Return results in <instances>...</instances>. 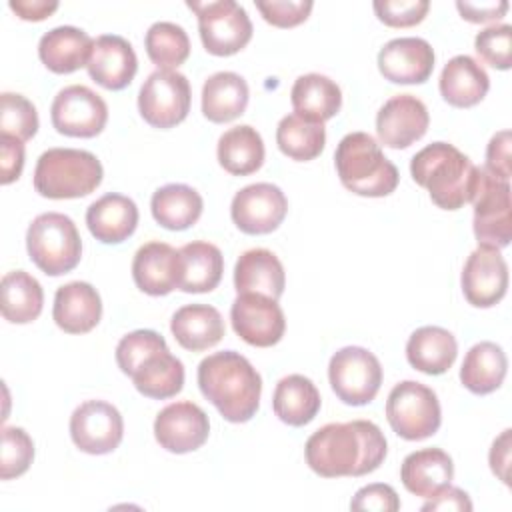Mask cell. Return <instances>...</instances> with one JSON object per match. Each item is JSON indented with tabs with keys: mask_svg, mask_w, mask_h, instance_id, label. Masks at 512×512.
Wrapping results in <instances>:
<instances>
[{
	"mask_svg": "<svg viewBox=\"0 0 512 512\" xmlns=\"http://www.w3.org/2000/svg\"><path fill=\"white\" fill-rule=\"evenodd\" d=\"M304 456L322 478L364 476L384 462L386 438L370 420L330 422L306 440Z\"/></svg>",
	"mask_w": 512,
	"mask_h": 512,
	"instance_id": "cell-1",
	"label": "cell"
},
{
	"mask_svg": "<svg viewBox=\"0 0 512 512\" xmlns=\"http://www.w3.org/2000/svg\"><path fill=\"white\" fill-rule=\"evenodd\" d=\"M198 386L228 422H248L258 410L262 378L240 352L224 350L206 356L198 364Z\"/></svg>",
	"mask_w": 512,
	"mask_h": 512,
	"instance_id": "cell-2",
	"label": "cell"
},
{
	"mask_svg": "<svg viewBox=\"0 0 512 512\" xmlns=\"http://www.w3.org/2000/svg\"><path fill=\"white\" fill-rule=\"evenodd\" d=\"M410 174L442 210H458L472 202L478 184V166L448 142H432L416 152Z\"/></svg>",
	"mask_w": 512,
	"mask_h": 512,
	"instance_id": "cell-3",
	"label": "cell"
},
{
	"mask_svg": "<svg viewBox=\"0 0 512 512\" xmlns=\"http://www.w3.org/2000/svg\"><path fill=\"white\" fill-rule=\"evenodd\" d=\"M334 164L344 188L358 196H388L396 190L400 180L398 168L366 132L346 134L336 146Z\"/></svg>",
	"mask_w": 512,
	"mask_h": 512,
	"instance_id": "cell-4",
	"label": "cell"
},
{
	"mask_svg": "<svg viewBox=\"0 0 512 512\" xmlns=\"http://www.w3.org/2000/svg\"><path fill=\"white\" fill-rule=\"evenodd\" d=\"M100 160L78 148H50L34 168V188L40 196L52 200L82 198L94 192L102 182Z\"/></svg>",
	"mask_w": 512,
	"mask_h": 512,
	"instance_id": "cell-5",
	"label": "cell"
},
{
	"mask_svg": "<svg viewBox=\"0 0 512 512\" xmlns=\"http://www.w3.org/2000/svg\"><path fill=\"white\" fill-rule=\"evenodd\" d=\"M30 260L48 276L74 270L82 258V240L70 216L44 212L32 220L26 232Z\"/></svg>",
	"mask_w": 512,
	"mask_h": 512,
	"instance_id": "cell-6",
	"label": "cell"
},
{
	"mask_svg": "<svg viewBox=\"0 0 512 512\" xmlns=\"http://www.w3.org/2000/svg\"><path fill=\"white\" fill-rule=\"evenodd\" d=\"M386 418L390 428L404 440L430 438L442 422L438 396L420 382H398L388 394Z\"/></svg>",
	"mask_w": 512,
	"mask_h": 512,
	"instance_id": "cell-7",
	"label": "cell"
},
{
	"mask_svg": "<svg viewBox=\"0 0 512 512\" xmlns=\"http://www.w3.org/2000/svg\"><path fill=\"white\" fill-rule=\"evenodd\" d=\"M186 6L198 16L200 40L206 52L214 56H232L250 42L252 22L238 2H186Z\"/></svg>",
	"mask_w": 512,
	"mask_h": 512,
	"instance_id": "cell-8",
	"label": "cell"
},
{
	"mask_svg": "<svg viewBox=\"0 0 512 512\" xmlns=\"http://www.w3.org/2000/svg\"><path fill=\"white\" fill-rule=\"evenodd\" d=\"M474 236L478 246L506 248L512 240V204L510 182L478 168V184L472 198Z\"/></svg>",
	"mask_w": 512,
	"mask_h": 512,
	"instance_id": "cell-9",
	"label": "cell"
},
{
	"mask_svg": "<svg viewBox=\"0 0 512 512\" xmlns=\"http://www.w3.org/2000/svg\"><path fill=\"white\" fill-rule=\"evenodd\" d=\"M328 380L334 394L350 406L372 402L382 384L380 360L362 346H346L334 352L328 364Z\"/></svg>",
	"mask_w": 512,
	"mask_h": 512,
	"instance_id": "cell-10",
	"label": "cell"
},
{
	"mask_svg": "<svg viewBox=\"0 0 512 512\" xmlns=\"http://www.w3.org/2000/svg\"><path fill=\"white\" fill-rule=\"evenodd\" d=\"M188 78L176 70L152 72L138 94L140 116L154 128H174L190 112Z\"/></svg>",
	"mask_w": 512,
	"mask_h": 512,
	"instance_id": "cell-11",
	"label": "cell"
},
{
	"mask_svg": "<svg viewBox=\"0 0 512 512\" xmlns=\"http://www.w3.org/2000/svg\"><path fill=\"white\" fill-rule=\"evenodd\" d=\"M52 126L74 138H94L108 122V106L100 94L82 84L62 88L50 108Z\"/></svg>",
	"mask_w": 512,
	"mask_h": 512,
	"instance_id": "cell-12",
	"label": "cell"
},
{
	"mask_svg": "<svg viewBox=\"0 0 512 512\" xmlns=\"http://www.w3.org/2000/svg\"><path fill=\"white\" fill-rule=\"evenodd\" d=\"M70 436L86 454H110L124 436L122 414L110 402L86 400L70 416Z\"/></svg>",
	"mask_w": 512,
	"mask_h": 512,
	"instance_id": "cell-13",
	"label": "cell"
},
{
	"mask_svg": "<svg viewBox=\"0 0 512 512\" xmlns=\"http://www.w3.org/2000/svg\"><path fill=\"white\" fill-rule=\"evenodd\" d=\"M234 332L250 346L270 348L278 344L286 330V318L278 300L264 294H238L230 308Z\"/></svg>",
	"mask_w": 512,
	"mask_h": 512,
	"instance_id": "cell-14",
	"label": "cell"
},
{
	"mask_svg": "<svg viewBox=\"0 0 512 512\" xmlns=\"http://www.w3.org/2000/svg\"><path fill=\"white\" fill-rule=\"evenodd\" d=\"M288 212L284 192L270 182H256L244 186L234 194L230 204L232 222L244 234H270L274 232Z\"/></svg>",
	"mask_w": 512,
	"mask_h": 512,
	"instance_id": "cell-15",
	"label": "cell"
},
{
	"mask_svg": "<svg viewBox=\"0 0 512 512\" xmlns=\"http://www.w3.org/2000/svg\"><path fill=\"white\" fill-rule=\"evenodd\" d=\"M208 434V414L190 400L168 404L154 420L156 442L172 454L198 450L208 440Z\"/></svg>",
	"mask_w": 512,
	"mask_h": 512,
	"instance_id": "cell-16",
	"label": "cell"
},
{
	"mask_svg": "<svg viewBox=\"0 0 512 512\" xmlns=\"http://www.w3.org/2000/svg\"><path fill=\"white\" fill-rule=\"evenodd\" d=\"M508 288V266L500 250L478 246L462 268V292L476 308L496 306Z\"/></svg>",
	"mask_w": 512,
	"mask_h": 512,
	"instance_id": "cell-17",
	"label": "cell"
},
{
	"mask_svg": "<svg viewBox=\"0 0 512 512\" xmlns=\"http://www.w3.org/2000/svg\"><path fill=\"white\" fill-rule=\"evenodd\" d=\"M430 124L424 102L412 94H398L384 102L376 116V132L384 146L400 150L420 140Z\"/></svg>",
	"mask_w": 512,
	"mask_h": 512,
	"instance_id": "cell-18",
	"label": "cell"
},
{
	"mask_svg": "<svg viewBox=\"0 0 512 512\" xmlns=\"http://www.w3.org/2000/svg\"><path fill=\"white\" fill-rule=\"evenodd\" d=\"M378 70L394 84H422L434 70V50L418 36L394 38L380 48Z\"/></svg>",
	"mask_w": 512,
	"mask_h": 512,
	"instance_id": "cell-19",
	"label": "cell"
},
{
	"mask_svg": "<svg viewBox=\"0 0 512 512\" xmlns=\"http://www.w3.org/2000/svg\"><path fill=\"white\" fill-rule=\"evenodd\" d=\"M132 278L134 284L150 296L170 294L180 286L182 278L180 250L160 240L146 242L134 254Z\"/></svg>",
	"mask_w": 512,
	"mask_h": 512,
	"instance_id": "cell-20",
	"label": "cell"
},
{
	"mask_svg": "<svg viewBox=\"0 0 512 512\" xmlns=\"http://www.w3.org/2000/svg\"><path fill=\"white\" fill-rule=\"evenodd\" d=\"M88 74L106 90L126 88L138 70V58L132 44L118 34H102L94 40Z\"/></svg>",
	"mask_w": 512,
	"mask_h": 512,
	"instance_id": "cell-21",
	"label": "cell"
},
{
	"mask_svg": "<svg viewBox=\"0 0 512 512\" xmlns=\"http://www.w3.org/2000/svg\"><path fill=\"white\" fill-rule=\"evenodd\" d=\"M102 316V300L98 290L88 282H68L56 290L52 318L56 326L68 334L90 332Z\"/></svg>",
	"mask_w": 512,
	"mask_h": 512,
	"instance_id": "cell-22",
	"label": "cell"
},
{
	"mask_svg": "<svg viewBox=\"0 0 512 512\" xmlns=\"http://www.w3.org/2000/svg\"><path fill=\"white\" fill-rule=\"evenodd\" d=\"M86 226L102 244H120L138 226V206L124 194H104L86 210Z\"/></svg>",
	"mask_w": 512,
	"mask_h": 512,
	"instance_id": "cell-23",
	"label": "cell"
},
{
	"mask_svg": "<svg viewBox=\"0 0 512 512\" xmlns=\"http://www.w3.org/2000/svg\"><path fill=\"white\" fill-rule=\"evenodd\" d=\"M440 94L456 108H470L484 100L490 88V78L482 64L472 56L458 54L446 62L440 74Z\"/></svg>",
	"mask_w": 512,
	"mask_h": 512,
	"instance_id": "cell-24",
	"label": "cell"
},
{
	"mask_svg": "<svg viewBox=\"0 0 512 512\" xmlns=\"http://www.w3.org/2000/svg\"><path fill=\"white\" fill-rule=\"evenodd\" d=\"M286 276L278 256L266 248H252L240 254L234 266V286L238 294L256 292L278 300L284 292Z\"/></svg>",
	"mask_w": 512,
	"mask_h": 512,
	"instance_id": "cell-25",
	"label": "cell"
},
{
	"mask_svg": "<svg viewBox=\"0 0 512 512\" xmlns=\"http://www.w3.org/2000/svg\"><path fill=\"white\" fill-rule=\"evenodd\" d=\"M94 40L76 26H56L38 42L42 64L54 74H70L88 64Z\"/></svg>",
	"mask_w": 512,
	"mask_h": 512,
	"instance_id": "cell-26",
	"label": "cell"
},
{
	"mask_svg": "<svg viewBox=\"0 0 512 512\" xmlns=\"http://www.w3.org/2000/svg\"><path fill=\"white\" fill-rule=\"evenodd\" d=\"M170 330L182 348L200 352L224 338V320L210 304H186L174 312Z\"/></svg>",
	"mask_w": 512,
	"mask_h": 512,
	"instance_id": "cell-27",
	"label": "cell"
},
{
	"mask_svg": "<svg viewBox=\"0 0 512 512\" xmlns=\"http://www.w3.org/2000/svg\"><path fill=\"white\" fill-rule=\"evenodd\" d=\"M454 476L452 458L440 448H422L408 454L400 466L404 488L416 496L430 498L448 486Z\"/></svg>",
	"mask_w": 512,
	"mask_h": 512,
	"instance_id": "cell-28",
	"label": "cell"
},
{
	"mask_svg": "<svg viewBox=\"0 0 512 512\" xmlns=\"http://www.w3.org/2000/svg\"><path fill=\"white\" fill-rule=\"evenodd\" d=\"M458 344L452 332L440 326H422L406 342V358L418 372L438 376L456 360Z\"/></svg>",
	"mask_w": 512,
	"mask_h": 512,
	"instance_id": "cell-29",
	"label": "cell"
},
{
	"mask_svg": "<svg viewBox=\"0 0 512 512\" xmlns=\"http://www.w3.org/2000/svg\"><path fill=\"white\" fill-rule=\"evenodd\" d=\"M248 84L236 72H216L202 86V114L224 124L244 114L248 106Z\"/></svg>",
	"mask_w": 512,
	"mask_h": 512,
	"instance_id": "cell-30",
	"label": "cell"
},
{
	"mask_svg": "<svg viewBox=\"0 0 512 512\" xmlns=\"http://www.w3.org/2000/svg\"><path fill=\"white\" fill-rule=\"evenodd\" d=\"M320 392L316 384L302 374L284 376L272 396L274 414L288 426H306L320 410Z\"/></svg>",
	"mask_w": 512,
	"mask_h": 512,
	"instance_id": "cell-31",
	"label": "cell"
},
{
	"mask_svg": "<svg viewBox=\"0 0 512 512\" xmlns=\"http://www.w3.org/2000/svg\"><path fill=\"white\" fill-rule=\"evenodd\" d=\"M132 382L140 394L154 400L176 396L184 386V364L168 348L146 356L132 372Z\"/></svg>",
	"mask_w": 512,
	"mask_h": 512,
	"instance_id": "cell-32",
	"label": "cell"
},
{
	"mask_svg": "<svg viewBox=\"0 0 512 512\" xmlns=\"http://www.w3.org/2000/svg\"><path fill=\"white\" fill-rule=\"evenodd\" d=\"M508 360L504 350L496 342L474 344L462 362L460 380L472 394H490L504 382Z\"/></svg>",
	"mask_w": 512,
	"mask_h": 512,
	"instance_id": "cell-33",
	"label": "cell"
},
{
	"mask_svg": "<svg viewBox=\"0 0 512 512\" xmlns=\"http://www.w3.org/2000/svg\"><path fill=\"white\" fill-rule=\"evenodd\" d=\"M290 100L296 114L324 122L338 114L342 106V92L332 78L312 72L296 78L290 90Z\"/></svg>",
	"mask_w": 512,
	"mask_h": 512,
	"instance_id": "cell-34",
	"label": "cell"
},
{
	"mask_svg": "<svg viewBox=\"0 0 512 512\" xmlns=\"http://www.w3.org/2000/svg\"><path fill=\"white\" fill-rule=\"evenodd\" d=\"M202 196L186 184H166L152 194L150 210L166 230H186L202 216Z\"/></svg>",
	"mask_w": 512,
	"mask_h": 512,
	"instance_id": "cell-35",
	"label": "cell"
},
{
	"mask_svg": "<svg viewBox=\"0 0 512 512\" xmlns=\"http://www.w3.org/2000/svg\"><path fill=\"white\" fill-rule=\"evenodd\" d=\"M218 162L234 176H248L264 164V142L256 128L248 124L228 128L218 140Z\"/></svg>",
	"mask_w": 512,
	"mask_h": 512,
	"instance_id": "cell-36",
	"label": "cell"
},
{
	"mask_svg": "<svg viewBox=\"0 0 512 512\" xmlns=\"http://www.w3.org/2000/svg\"><path fill=\"white\" fill-rule=\"evenodd\" d=\"M182 256V278L180 290L182 292H210L214 290L224 272V258L218 246L210 242H190L180 248Z\"/></svg>",
	"mask_w": 512,
	"mask_h": 512,
	"instance_id": "cell-37",
	"label": "cell"
},
{
	"mask_svg": "<svg viewBox=\"0 0 512 512\" xmlns=\"http://www.w3.org/2000/svg\"><path fill=\"white\" fill-rule=\"evenodd\" d=\"M0 292L4 320L12 324H28L40 316L44 292L32 274L24 270H12L4 274Z\"/></svg>",
	"mask_w": 512,
	"mask_h": 512,
	"instance_id": "cell-38",
	"label": "cell"
},
{
	"mask_svg": "<svg viewBox=\"0 0 512 512\" xmlns=\"http://www.w3.org/2000/svg\"><path fill=\"white\" fill-rule=\"evenodd\" d=\"M276 144L280 152L292 160L308 162L320 156L326 144L324 122H316L302 114H288L278 122Z\"/></svg>",
	"mask_w": 512,
	"mask_h": 512,
	"instance_id": "cell-39",
	"label": "cell"
},
{
	"mask_svg": "<svg viewBox=\"0 0 512 512\" xmlns=\"http://www.w3.org/2000/svg\"><path fill=\"white\" fill-rule=\"evenodd\" d=\"M144 48L158 70H174L190 56L188 34L174 22H154L144 36Z\"/></svg>",
	"mask_w": 512,
	"mask_h": 512,
	"instance_id": "cell-40",
	"label": "cell"
},
{
	"mask_svg": "<svg viewBox=\"0 0 512 512\" xmlns=\"http://www.w3.org/2000/svg\"><path fill=\"white\" fill-rule=\"evenodd\" d=\"M0 132L2 136H10L20 142L30 140L38 132V112L26 96L14 94V92H2Z\"/></svg>",
	"mask_w": 512,
	"mask_h": 512,
	"instance_id": "cell-41",
	"label": "cell"
},
{
	"mask_svg": "<svg viewBox=\"0 0 512 512\" xmlns=\"http://www.w3.org/2000/svg\"><path fill=\"white\" fill-rule=\"evenodd\" d=\"M34 458V442L24 428L4 426L0 448V478L12 480L22 476Z\"/></svg>",
	"mask_w": 512,
	"mask_h": 512,
	"instance_id": "cell-42",
	"label": "cell"
},
{
	"mask_svg": "<svg viewBox=\"0 0 512 512\" xmlns=\"http://www.w3.org/2000/svg\"><path fill=\"white\" fill-rule=\"evenodd\" d=\"M476 54L496 70H508L512 66V26L494 24L484 28L474 38Z\"/></svg>",
	"mask_w": 512,
	"mask_h": 512,
	"instance_id": "cell-43",
	"label": "cell"
},
{
	"mask_svg": "<svg viewBox=\"0 0 512 512\" xmlns=\"http://www.w3.org/2000/svg\"><path fill=\"white\" fill-rule=\"evenodd\" d=\"M168 348L166 340L154 330H134L126 334L116 346V362L126 376L138 368V364L156 350Z\"/></svg>",
	"mask_w": 512,
	"mask_h": 512,
	"instance_id": "cell-44",
	"label": "cell"
},
{
	"mask_svg": "<svg viewBox=\"0 0 512 512\" xmlns=\"http://www.w3.org/2000/svg\"><path fill=\"white\" fill-rule=\"evenodd\" d=\"M374 12L380 22L392 28L416 26L424 20L430 2L428 0H376Z\"/></svg>",
	"mask_w": 512,
	"mask_h": 512,
	"instance_id": "cell-45",
	"label": "cell"
},
{
	"mask_svg": "<svg viewBox=\"0 0 512 512\" xmlns=\"http://www.w3.org/2000/svg\"><path fill=\"white\" fill-rule=\"evenodd\" d=\"M310 0H256L262 18L276 28H294L312 12Z\"/></svg>",
	"mask_w": 512,
	"mask_h": 512,
	"instance_id": "cell-46",
	"label": "cell"
},
{
	"mask_svg": "<svg viewBox=\"0 0 512 512\" xmlns=\"http://www.w3.org/2000/svg\"><path fill=\"white\" fill-rule=\"evenodd\" d=\"M352 510H376V512H394L400 508V500L398 494L392 486L388 484H368L362 486L352 502H350Z\"/></svg>",
	"mask_w": 512,
	"mask_h": 512,
	"instance_id": "cell-47",
	"label": "cell"
},
{
	"mask_svg": "<svg viewBox=\"0 0 512 512\" xmlns=\"http://www.w3.org/2000/svg\"><path fill=\"white\" fill-rule=\"evenodd\" d=\"M490 174L510 180L512 168H510V130L496 132L486 148V166Z\"/></svg>",
	"mask_w": 512,
	"mask_h": 512,
	"instance_id": "cell-48",
	"label": "cell"
},
{
	"mask_svg": "<svg viewBox=\"0 0 512 512\" xmlns=\"http://www.w3.org/2000/svg\"><path fill=\"white\" fill-rule=\"evenodd\" d=\"M24 168V144L10 136H0V182L10 184L20 178Z\"/></svg>",
	"mask_w": 512,
	"mask_h": 512,
	"instance_id": "cell-49",
	"label": "cell"
},
{
	"mask_svg": "<svg viewBox=\"0 0 512 512\" xmlns=\"http://www.w3.org/2000/svg\"><path fill=\"white\" fill-rule=\"evenodd\" d=\"M422 510L424 512H434V510H456V512H468L472 510V502L468 498V494L456 486H444L440 488L434 496L428 498V502L422 504Z\"/></svg>",
	"mask_w": 512,
	"mask_h": 512,
	"instance_id": "cell-50",
	"label": "cell"
},
{
	"mask_svg": "<svg viewBox=\"0 0 512 512\" xmlns=\"http://www.w3.org/2000/svg\"><path fill=\"white\" fill-rule=\"evenodd\" d=\"M456 8L464 20L474 24H486L502 18L508 10V2H456Z\"/></svg>",
	"mask_w": 512,
	"mask_h": 512,
	"instance_id": "cell-51",
	"label": "cell"
},
{
	"mask_svg": "<svg viewBox=\"0 0 512 512\" xmlns=\"http://www.w3.org/2000/svg\"><path fill=\"white\" fill-rule=\"evenodd\" d=\"M488 460H490L492 472H494L504 484H510V476H508V470H510V428H506V430L492 442Z\"/></svg>",
	"mask_w": 512,
	"mask_h": 512,
	"instance_id": "cell-52",
	"label": "cell"
},
{
	"mask_svg": "<svg viewBox=\"0 0 512 512\" xmlns=\"http://www.w3.org/2000/svg\"><path fill=\"white\" fill-rule=\"evenodd\" d=\"M8 6L12 12H16L18 18L32 22H40L58 10V2L48 0H10Z\"/></svg>",
	"mask_w": 512,
	"mask_h": 512,
	"instance_id": "cell-53",
	"label": "cell"
}]
</instances>
